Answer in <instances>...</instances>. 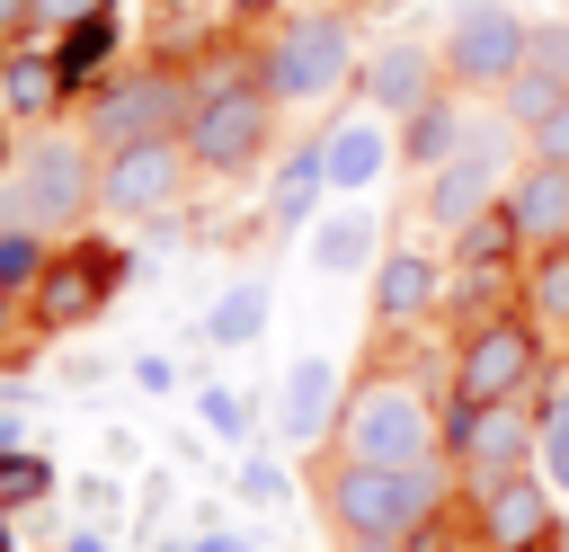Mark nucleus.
I'll list each match as a JSON object with an SVG mask.
<instances>
[{
    "instance_id": "obj_1",
    "label": "nucleus",
    "mask_w": 569,
    "mask_h": 552,
    "mask_svg": "<svg viewBox=\"0 0 569 552\" xmlns=\"http://www.w3.org/2000/svg\"><path fill=\"white\" fill-rule=\"evenodd\" d=\"M329 454L338 463H382V472H427V463H445V418H436V401H427L418 374L373 365V374L347 383Z\"/></svg>"
},
{
    "instance_id": "obj_2",
    "label": "nucleus",
    "mask_w": 569,
    "mask_h": 552,
    "mask_svg": "<svg viewBox=\"0 0 569 552\" xmlns=\"http://www.w3.org/2000/svg\"><path fill=\"white\" fill-rule=\"evenodd\" d=\"M311 499L320 516L347 534V543H418L445 507V463L427 472H382V463H338L320 454L311 463Z\"/></svg>"
},
{
    "instance_id": "obj_3",
    "label": "nucleus",
    "mask_w": 569,
    "mask_h": 552,
    "mask_svg": "<svg viewBox=\"0 0 569 552\" xmlns=\"http://www.w3.org/2000/svg\"><path fill=\"white\" fill-rule=\"evenodd\" d=\"M98 142L89 134H36L18 142V160L0 169V231H36V240H62L98 214Z\"/></svg>"
},
{
    "instance_id": "obj_4",
    "label": "nucleus",
    "mask_w": 569,
    "mask_h": 552,
    "mask_svg": "<svg viewBox=\"0 0 569 552\" xmlns=\"http://www.w3.org/2000/svg\"><path fill=\"white\" fill-rule=\"evenodd\" d=\"M347 71H356V27H347L338 9H302V18H284V27L267 36V53H258V89H267L284 116L329 107V98L347 89Z\"/></svg>"
},
{
    "instance_id": "obj_5",
    "label": "nucleus",
    "mask_w": 569,
    "mask_h": 552,
    "mask_svg": "<svg viewBox=\"0 0 569 552\" xmlns=\"http://www.w3.org/2000/svg\"><path fill=\"white\" fill-rule=\"evenodd\" d=\"M187 125H196V80H178V71H107L89 89V116H80V134L98 151L187 142Z\"/></svg>"
},
{
    "instance_id": "obj_6",
    "label": "nucleus",
    "mask_w": 569,
    "mask_h": 552,
    "mask_svg": "<svg viewBox=\"0 0 569 552\" xmlns=\"http://www.w3.org/2000/svg\"><path fill=\"white\" fill-rule=\"evenodd\" d=\"M525 45H533V27L507 9V0H453V18H445V89H462V98H498L507 80H516V62H525Z\"/></svg>"
},
{
    "instance_id": "obj_7",
    "label": "nucleus",
    "mask_w": 569,
    "mask_h": 552,
    "mask_svg": "<svg viewBox=\"0 0 569 552\" xmlns=\"http://www.w3.org/2000/svg\"><path fill=\"white\" fill-rule=\"evenodd\" d=\"M533 374H542V338H533V321H516V312L462 321V347H453V401H471V410H489V401H525Z\"/></svg>"
},
{
    "instance_id": "obj_8",
    "label": "nucleus",
    "mask_w": 569,
    "mask_h": 552,
    "mask_svg": "<svg viewBox=\"0 0 569 552\" xmlns=\"http://www.w3.org/2000/svg\"><path fill=\"white\" fill-rule=\"evenodd\" d=\"M267 134H276V98H267L258 80H240V89H222V98H196L187 151H196V169L240 178V169H258V160H267Z\"/></svg>"
},
{
    "instance_id": "obj_9",
    "label": "nucleus",
    "mask_w": 569,
    "mask_h": 552,
    "mask_svg": "<svg viewBox=\"0 0 569 552\" xmlns=\"http://www.w3.org/2000/svg\"><path fill=\"white\" fill-rule=\"evenodd\" d=\"M187 178H196V151H187V142H133V151H107V160H98V214H107V223L169 214Z\"/></svg>"
},
{
    "instance_id": "obj_10",
    "label": "nucleus",
    "mask_w": 569,
    "mask_h": 552,
    "mask_svg": "<svg viewBox=\"0 0 569 552\" xmlns=\"http://www.w3.org/2000/svg\"><path fill=\"white\" fill-rule=\"evenodd\" d=\"M445 454H462L471 481L533 472V463H542V418H525V401H489V410L453 401V418H445Z\"/></svg>"
},
{
    "instance_id": "obj_11",
    "label": "nucleus",
    "mask_w": 569,
    "mask_h": 552,
    "mask_svg": "<svg viewBox=\"0 0 569 552\" xmlns=\"http://www.w3.org/2000/svg\"><path fill=\"white\" fill-rule=\"evenodd\" d=\"M498 178H507V142H498V134H480L471 151H453L445 169H427V178H418V214H427L445 240H462L480 214H498Z\"/></svg>"
},
{
    "instance_id": "obj_12",
    "label": "nucleus",
    "mask_w": 569,
    "mask_h": 552,
    "mask_svg": "<svg viewBox=\"0 0 569 552\" xmlns=\"http://www.w3.org/2000/svg\"><path fill=\"white\" fill-rule=\"evenodd\" d=\"M560 525V490L542 472H507V481H480V543L489 552H542Z\"/></svg>"
},
{
    "instance_id": "obj_13",
    "label": "nucleus",
    "mask_w": 569,
    "mask_h": 552,
    "mask_svg": "<svg viewBox=\"0 0 569 552\" xmlns=\"http://www.w3.org/2000/svg\"><path fill=\"white\" fill-rule=\"evenodd\" d=\"M560 107H569V18H542L533 45H525V62H516V80L498 89V116H507L516 134H533V125L560 116Z\"/></svg>"
},
{
    "instance_id": "obj_14",
    "label": "nucleus",
    "mask_w": 569,
    "mask_h": 552,
    "mask_svg": "<svg viewBox=\"0 0 569 552\" xmlns=\"http://www.w3.org/2000/svg\"><path fill=\"white\" fill-rule=\"evenodd\" d=\"M320 160H329V196H365V187L400 160V134H391L382 107H356V116H338V125L320 134Z\"/></svg>"
},
{
    "instance_id": "obj_15",
    "label": "nucleus",
    "mask_w": 569,
    "mask_h": 552,
    "mask_svg": "<svg viewBox=\"0 0 569 552\" xmlns=\"http://www.w3.org/2000/svg\"><path fill=\"white\" fill-rule=\"evenodd\" d=\"M338 410H347V374L329 356H293V374L276 383V436L320 445V436H338Z\"/></svg>"
},
{
    "instance_id": "obj_16",
    "label": "nucleus",
    "mask_w": 569,
    "mask_h": 552,
    "mask_svg": "<svg viewBox=\"0 0 569 552\" xmlns=\"http://www.w3.org/2000/svg\"><path fill=\"white\" fill-rule=\"evenodd\" d=\"M436 89H445V53H427L418 36H391V45L365 62V98H373L391 125H409V116H418Z\"/></svg>"
},
{
    "instance_id": "obj_17",
    "label": "nucleus",
    "mask_w": 569,
    "mask_h": 552,
    "mask_svg": "<svg viewBox=\"0 0 569 552\" xmlns=\"http://www.w3.org/2000/svg\"><path fill=\"white\" fill-rule=\"evenodd\" d=\"M507 223H516L525 249H560L569 240V169L525 151V169L507 178Z\"/></svg>"
},
{
    "instance_id": "obj_18",
    "label": "nucleus",
    "mask_w": 569,
    "mask_h": 552,
    "mask_svg": "<svg viewBox=\"0 0 569 552\" xmlns=\"http://www.w3.org/2000/svg\"><path fill=\"white\" fill-rule=\"evenodd\" d=\"M480 134H489V125H480V107H471L462 89H436V98H427V107L400 125V160L427 178V169H445L453 151H471Z\"/></svg>"
},
{
    "instance_id": "obj_19",
    "label": "nucleus",
    "mask_w": 569,
    "mask_h": 552,
    "mask_svg": "<svg viewBox=\"0 0 569 552\" xmlns=\"http://www.w3.org/2000/svg\"><path fill=\"white\" fill-rule=\"evenodd\" d=\"M436 285H445V267H436L418 240L382 249V267H373V321H382V329H409V321H427V312H436Z\"/></svg>"
},
{
    "instance_id": "obj_20",
    "label": "nucleus",
    "mask_w": 569,
    "mask_h": 552,
    "mask_svg": "<svg viewBox=\"0 0 569 552\" xmlns=\"http://www.w3.org/2000/svg\"><path fill=\"white\" fill-rule=\"evenodd\" d=\"M98 303H107V258H53V267L36 276V294H27L36 329H71V321H89Z\"/></svg>"
},
{
    "instance_id": "obj_21",
    "label": "nucleus",
    "mask_w": 569,
    "mask_h": 552,
    "mask_svg": "<svg viewBox=\"0 0 569 552\" xmlns=\"http://www.w3.org/2000/svg\"><path fill=\"white\" fill-rule=\"evenodd\" d=\"M71 98L53 53H0V125H53Z\"/></svg>"
},
{
    "instance_id": "obj_22",
    "label": "nucleus",
    "mask_w": 569,
    "mask_h": 552,
    "mask_svg": "<svg viewBox=\"0 0 569 552\" xmlns=\"http://www.w3.org/2000/svg\"><path fill=\"white\" fill-rule=\"evenodd\" d=\"M320 187H329V160H320V134H311V142H293V160L276 169V214H284V223H311Z\"/></svg>"
},
{
    "instance_id": "obj_23",
    "label": "nucleus",
    "mask_w": 569,
    "mask_h": 552,
    "mask_svg": "<svg viewBox=\"0 0 569 552\" xmlns=\"http://www.w3.org/2000/svg\"><path fill=\"white\" fill-rule=\"evenodd\" d=\"M365 249H373V214H329V223L311 231V267H320V276H356Z\"/></svg>"
},
{
    "instance_id": "obj_24",
    "label": "nucleus",
    "mask_w": 569,
    "mask_h": 552,
    "mask_svg": "<svg viewBox=\"0 0 569 552\" xmlns=\"http://www.w3.org/2000/svg\"><path fill=\"white\" fill-rule=\"evenodd\" d=\"M258 329H267V285H258V276H249V285H231V294L204 312V338H213V347H249Z\"/></svg>"
},
{
    "instance_id": "obj_25",
    "label": "nucleus",
    "mask_w": 569,
    "mask_h": 552,
    "mask_svg": "<svg viewBox=\"0 0 569 552\" xmlns=\"http://www.w3.org/2000/svg\"><path fill=\"white\" fill-rule=\"evenodd\" d=\"M525 303H533V321L569 329V240H560V249H533V285H525Z\"/></svg>"
},
{
    "instance_id": "obj_26",
    "label": "nucleus",
    "mask_w": 569,
    "mask_h": 552,
    "mask_svg": "<svg viewBox=\"0 0 569 552\" xmlns=\"http://www.w3.org/2000/svg\"><path fill=\"white\" fill-rule=\"evenodd\" d=\"M107 53H116V27H107V18H89V27H71V36L53 45V62H62V80H71V89H80V80H98V62H107Z\"/></svg>"
},
{
    "instance_id": "obj_27",
    "label": "nucleus",
    "mask_w": 569,
    "mask_h": 552,
    "mask_svg": "<svg viewBox=\"0 0 569 552\" xmlns=\"http://www.w3.org/2000/svg\"><path fill=\"white\" fill-rule=\"evenodd\" d=\"M560 499H569V383L551 392V410H542V463H533Z\"/></svg>"
},
{
    "instance_id": "obj_28",
    "label": "nucleus",
    "mask_w": 569,
    "mask_h": 552,
    "mask_svg": "<svg viewBox=\"0 0 569 552\" xmlns=\"http://www.w3.org/2000/svg\"><path fill=\"white\" fill-rule=\"evenodd\" d=\"M44 267H53V258H44V240H36V231H0V294H27Z\"/></svg>"
},
{
    "instance_id": "obj_29",
    "label": "nucleus",
    "mask_w": 569,
    "mask_h": 552,
    "mask_svg": "<svg viewBox=\"0 0 569 552\" xmlns=\"http://www.w3.org/2000/svg\"><path fill=\"white\" fill-rule=\"evenodd\" d=\"M89 18H107V0H36V27H53V36H71Z\"/></svg>"
},
{
    "instance_id": "obj_30",
    "label": "nucleus",
    "mask_w": 569,
    "mask_h": 552,
    "mask_svg": "<svg viewBox=\"0 0 569 552\" xmlns=\"http://www.w3.org/2000/svg\"><path fill=\"white\" fill-rule=\"evenodd\" d=\"M525 151H533V160H560V169H569V107H560V116H542V125L525 134Z\"/></svg>"
},
{
    "instance_id": "obj_31",
    "label": "nucleus",
    "mask_w": 569,
    "mask_h": 552,
    "mask_svg": "<svg viewBox=\"0 0 569 552\" xmlns=\"http://www.w3.org/2000/svg\"><path fill=\"white\" fill-rule=\"evenodd\" d=\"M0 490H9V499H36V490H44V463H36V454H0Z\"/></svg>"
},
{
    "instance_id": "obj_32",
    "label": "nucleus",
    "mask_w": 569,
    "mask_h": 552,
    "mask_svg": "<svg viewBox=\"0 0 569 552\" xmlns=\"http://www.w3.org/2000/svg\"><path fill=\"white\" fill-rule=\"evenodd\" d=\"M196 410H204V427H213V436H240V401H231V392H204Z\"/></svg>"
},
{
    "instance_id": "obj_33",
    "label": "nucleus",
    "mask_w": 569,
    "mask_h": 552,
    "mask_svg": "<svg viewBox=\"0 0 569 552\" xmlns=\"http://www.w3.org/2000/svg\"><path fill=\"white\" fill-rule=\"evenodd\" d=\"M18 27H36V0H0V53H9Z\"/></svg>"
},
{
    "instance_id": "obj_34",
    "label": "nucleus",
    "mask_w": 569,
    "mask_h": 552,
    "mask_svg": "<svg viewBox=\"0 0 569 552\" xmlns=\"http://www.w3.org/2000/svg\"><path fill=\"white\" fill-rule=\"evenodd\" d=\"M187 552H249V543H240V534H196Z\"/></svg>"
},
{
    "instance_id": "obj_35",
    "label": "nucleus",
    "mask_w": 569,
    "mask_h": 552,
    "mask_svg": "<svg viewBox=\"0 0 569 552\" xmlns=\"http://www.w3.org/2000/svg\"><path fill=\"white\" fill-rule=\"evenodd\" d=\"M347 552H400V543H347Z\"/></svg>"
},
{
    "instance_id": "obj_36",
    "label": "nucleus",
    "mask_w": 569,
    "mask_h": 552,
    "mask_svg": "<svg viewBox=\"0 0 569 552\" xmlns=\"http://www.w3.org/2000/svg\"><path fill=\"white\" fill-rule=\"evenodd\" d=\"M356 9H400V0H356Z\"/></svg>"
},
{
    "instance_id": "obj_37",
    "label": "nucleus",
    "mask_w": 569,
    "mask_h": 552,
    "mask_svg": "<svg viewBox=\"0 0 569 552\" xmlns=\"http://www.w3.org/2000/svg\"><path fill=\"white\" fill-rule=\"evenodd\" d=\"M0 552H9V525H0Z\"/></svg>"
},
{
    "instance_id": "obj_38",
    "label": "nucleus",
    "mask_w": 569,
    "mask_h": 552,
    "mask_svg": "<svg viewBox=\"0 0 569 552\" xmlns=\"http://www.w3.org/2000/svg\"><path fill=\"white\" fill-rule=\"evenodd\" d=\"M0 445H9V427H0Z\"/></svg>"
}]
</instances>
